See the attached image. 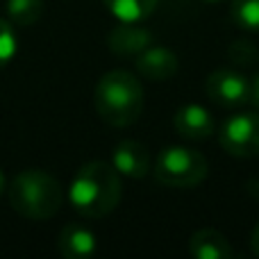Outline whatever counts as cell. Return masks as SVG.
Masks as SVG:
<instances>
[{
	"label": "cell",
	"instance_id": "3",
	"mask_svg": "<svg viewBox=\"0 0 259 259\" xmlns=\"http://www.w3.org/2000/svg\"><path fill=\"white\" fill-rule=\"evenodd\" d=\"M62 184L44 170H23L9 184L14 211L30 221H46L62 209Z\"/></svg>",
	"mask_w": 259,
	"mask_h": 259
},
{
	"label": "cell",
	"instance_id": "13",
	"mask_svg": "<svg viewBox=\"0 0 259 259\" xmlns=\"http://www.w3.org/2000/svg\"><path fill=\"white\" fill-rule=\"evenodd\" d=\"M103 3L121 23H139L150 16L157 7V0H103Z\"/></svg>",
	"mask_w": 259,
	"mask_h": 259
},
{
	"label": "cell",
	"instance_id": "6",
	"mask_svg": "<svg viewBox=\"0 0 259 259\" xmlns=\"http://www.w3.org/2000/svg\"><path fill=\"white\" fill-rule=\"evenodd\" d=\"M205 91L209 100L221 107H239L248 103L250 82L237 71H214L205 82Z\"/></svg>",
	"mask_w": 259,
	"mask_h": 259
},
{
	"label": "cell",
	"instance_id": "1",
	"mask_svg": "<svg viewBox=\"0 0 259 259\" xmlns=\"http://www.w3.org/2000/svg\"><path fill=\"white\" fill-rule=\"evenodd\" d=\"M123 184L118 170L107 161H89L75 173L71 182V205L87 219H100L114 211L121 202Z\"/></svg>",
	"mask_w": 259,
	"mask_h": 259
},
{
	"label": "cell",
	"instance_id": "18",
	"mask_svg": "<svg viewBox=\"0 0 259 259\" xmlns=\"http://www.w3.org/2000/svg\"><path fill=\"white\" fill-rule=\"evenodd\" d=\"M250 248H252V252L259 257V223H257V228L252 230V234H250Z\"/></svg>",
	"mask_w": 259,
	"mask_h": 259
},
{
	"label": "cell",
	"instance_id": "16",
	"mask_svg": "<svg viewBox=\"0 0 259 259\" xmlns=\"http://www.w3.org/2000/svg\"><path fill=\"white\" fill-rule=\"evenodd\" d=\"M16 53V34H14L12 23L0 18V68L9 64V59Z\"/></svg>",
	"mask_w": 259,
	"mask_h": 259
},
{
	"label": "cell",
	"instance_id": "14",
	"mask_svg": "<svg viewBox=\"0 0 259 259\" xmlns=\"http://www.w3.org/2000/svg\"><path fill=\"white\" fill-rule=\"evenodd\" d=\"M44 3L41 0H7V14L16 25H32L41 18Z\"/></svg>",
	"mask_w": 259,
	"mask_h": 259
},
{
	"label": "cell",
	"instance_id": "2",
	"mask_svg": "<svg viewBox=\"0 0 259 259\" xmlns=\"http://www.w3.org/2000/svg\"><path fill=\"white\" fill-rule=\"evenodd\" d=\"M94 107L107 125L127 127L141 116L143 89L127 71H109L96 84Z\"/></svg>",
	"mask_w": 259,
	"mask_h": 259
},
{
	"label": "cell",
	"instance_id": "7",
	"mask_svg": "<svg viewBox=\"0 0 259 259\" xmlns=\"http://www.w3.org/2000/svg\"><path fill=\"white\" fill-rule=\"evenodd\" d=\"M173 125L178 130L180 137L184 139H193V141H200L207 139L216 132V121L205 107L200 105H184L175 112Z\"/></svg>",
	"mask_w": 259,
	"mask_h": 259
},
{
	"label": "cell",
	"instance_id": "8",
	"mask_svg": "<svg viewBox=\"0 0 259 259\" xmlns=\"http://www.w3.org/2000/svg\"><path fill=\"white\" fill-rule=\"evenodd\" d=\"M112 164L118 173L127 175V178H146L148 170H150V152L143 143L125 139L114 148Z\"/></svg>",
	"mask_w": 259,
	"mask_h": 259
},
{
	"label": "cell",
	"instance_id": "9",
	"mask_svg": "<svg viewBox=\"0 0 259 259\" xmlns=\"http://www.w3.org/2000/svg\"><path fill=\"white\" fill-rule=\"evenodd\" d=\"M137 71L152 82L170 80L178 73V57H175L173 50L161 48V46L146 48L137 57Z\"/></svg>",
	"mask_w": 259,
	"mask_h": 259
},
{
	"label": "cell",
	"instance_id": "12",
	"mask_svg": "<svg viewBox=\"0 0 259 259\" xmlns=\"http://www.w3.org/2000/svg\"><path fill=\"white\" fill-rule=\"evenodd\" d=\"M189 248H191V255L196 259H232L234 257L230 241L211 228L198 230L191 237V241H189Z\"/></svg>",
	"mask_w": 259,
	"mask_h": 259
},
{
	"label": "cell",
	"instance_id": "20",
	"mask_svg": "<svg viewBox=\"0 0 259 259\" xmlns=\"http://www.w3.org/2000/svg\"><path fill=\"white\" fill-rule=\"evenodd\" d=\"M202 3H209V5H214V3H219V0H202Z\"/></svg>",
	"mask_w": 259,
	"mask_h": 259
},
{
	"label": "cell",
	"instance_id": "15",
	"mask_svg": "<svg viewBox=\"0 0 259 259\" xmlns=\"http://www.w3.org/2000/svg\"><path fill=\"white\" fill-rule=\"evenodd\" d=\"M232 18L246 30H259V0H234Z\"/></svg>",
	"mask_w": 259,
	"mask_h": 259
},
{
	"label": "cell",
	"instance_id": "19",
	"mask_svg": "<svg viewBox=\"0 0 259 259\" xmlns=\"http://www.w3.org/2000/svg\"><path fill=\"white\" fill-rule=\"evenodd\" d=\"M5 189H7V182H5V175H3V170H0V196H3Z\"/></svg>",
	"mask_w": 259,
	"mask_h": 259
},
{
	"label": "cell",
	"instance_id": "5",
	"mask_svg": "<svg viewBox=\"0 0 259 259\" xmlns=\"http://www.w3.org/2000/svg\"><path fill=\"white\" fill-rule=\"evenodd\" d=\"M223 150L232 157H257L259 155V114H237L228 118L219 132Z\"/></svg>",
	"mask_w": 259,
	"mask_h": 259
},
{
	"label": "cell",
	"instance_id": "17",
	"mask_svg": "<svg viewBox=\"0 0 259 259\" xmlns=\"http://www.w3.org/2000/svg\"><path fill=\"white\" fill-rule=\"evenodd\" d=\"M248 103H252L259 109V75H255L250 80V96H248Z\"/></svg>",
	"mask_w": 259,
	"mask_h": 259
},
{
	"label": "cell",
	"instance_id": "11",
	"mask_svg": "<svg viewBox=\"0 0 259 259\" xmlns=\"http://www.w3.org/2000/svg\"><path fill=\"white\" fill-rule=\"evenodd\" d=\"M150 30L146 27H139L134 23H118L112 32H109L107 41H109V48L114 50L116 55H139L141 50H146L150 46Z\"/></svg>",
	"mask_w": 259,
	"mask_h": 259
},
{
	"label": "cell",
	"instance_id": "10",
	"mask_svg": "<svg viewBox=\"0 0 259 259\" xmlns=\"http://www.w3.org/2000/svg\"><path fill=\"white\" fill-rule=\"evenodd\" d=\"M57 250L66 259H84L96 252V234L89 228L68 223L57 237Z\"/></svg>",
	"mask_w": 259,
	"mask_h": 259
},
{
	"label": "cell",
	"instance_id": "4",
	"mask_svg": "<svg viewBox=\"0 0 259 259\" xmlns=\"http://www.w3.org/2000/svg\"><path fill=\"white\" fill-rule=\"evenodd\" d=\"M152 170L157 182L164 187L191 189L207 178V159L193 148L170 146L159 152Z\"/></svg>",
	"mask_w": 259,
	"mask_h": 259
}]
</instances>
